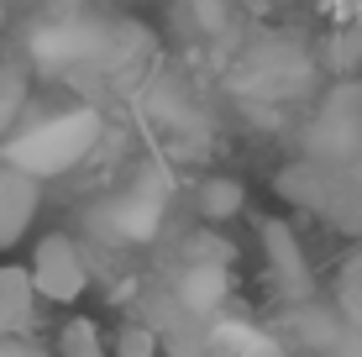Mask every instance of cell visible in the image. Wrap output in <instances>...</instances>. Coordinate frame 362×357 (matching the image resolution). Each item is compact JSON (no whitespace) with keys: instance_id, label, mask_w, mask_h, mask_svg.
Masks as SVG:
<instances>
[{"instance_id":"obj_1","label":"cell","mask_w":362,"mask_h":357,"mask_svg":"<svg viewBox=\"0 0 362 357\" xmlns=\"http://www.w3.org/2000/svg\"><path fill=\"white\" fill-rule=\"evenodd\" d=\"M100 137V116L95 110H64V116H47V121H32L21 137L6 142V163L21 168L32 179H47V174H64L74 168L84 153L95 147Z\"/></svg>"},{"instance_id":"obj_2","label":"cell","mask_w":362,"mask_h":357,"mask_svg":"<svg viewBox=\"0 0 362 357\" xmlns=\"http://www.w3.org/2000/svg\"><path fill=\"white\" fill-rule=\"evenodd\" d=\"M27 274H32L37 300H53V305H74L90 289V263H84V252L74 247V237H64V231H47L37 242Z\"/></svg>"},{"instance_id":"obj_3","label":"cell","mask_w":362,"mask_h":357,"mask_svg":"<svg viewBox=\"0 0 362 357\" xmlns=\"http://www.w3.org/2000/svg\"><path fill=\"white\" fill-rule=\"evenodd\" d=\"M37 205H42V179L21 174V168L0 163V252L16 247L21 237H27Z\"/></svg>"},{"instance_id":"obj_4","label":"cell","mask_w":362,"mask_h":357,"mask_svg":"<svg viewBox=\"0 0 362 357\" xmlns=\"http://www.w3.org/2000/svg\"><path fill=\"white\" fill-rule=\"evenodd\" d=\"M37 326V289L32 274L16 263L0 268V336H27Z\"/></svg>"},{"instance_id":"obj_5","label":"cell","mask_w":362,"mask_h":357,"mask_svg":"<svg viewBox=\"0 0 362 357\" xmlns=\"http://www.w3.org/2000/svg\"><path fill=\"white\" fill-rule=\"evenodd\" d=\"M263 247H268L273 279H279L289 294H305L310 289V268H305V252H299L294 231L284 226V221H263Z\"/></svg>"},{"instance_id":"obj_6","label":"cell","mask_w":362,"mask_h":357,"mask_svg":"<svg viewBox=\"0 0 362 357\" xmlns=\"http://www.w3.org/2000/svg\"><path fill=\"white\" fill-rule=\"evenodd\" d=\"M242 205H247V189L236 179H205L199 184V216L205 221H231V216H242Z\"/></svg>"},{"instance_id":"obj_7","label":"cell","mask_w":362,"mask_h":357,"mask_svg":"<svg viewBox=\"0 0 362 357\" xmlns=\"http://www.w3.org/2000/svg\"><path fill=\"white\" fill-rule=\"evenodd\" d=\"M336 305H341V315L362 331V247L336 268Z\"/></svg>"},{"instance_id":"obj_8","label":"cell","mask_w":362,"mask_h":357,"mask_svg":"<svg viewBox=\"0 0 362 357\" xmlns=\"http://www.w3.org/2000/svg\"><path fill=\"white\" fill-rule=\"evenodd\" d=\"M58 352L64 357H105V341H100V326L74 315V321L58 331Z\"/></svg>"},{"instance_id":"obj_9","label":"cell","mask_w":362,"mask_h":357,"mask_svg":"<svg viewBox=\"0 0 362 357\" xmlns=\"http://www.w3.org/2000/svg\"><path fill=\"white\" fill-rule=\"evenodd\" d=\"M21 100H27V84H21L16 69H0V137L11 131V121L21 116Z\"/></svg>"},{"instance_id":"obj_10","label":"cell","mask_w":362,"mask_h":357,"mask_svg":"<svg viewBox=\"0 0 362 357\" xmlns=\"http://www.w3.org/2000/svg\"><path fill=\"white\" fill-rule=\"evenodd\" d=\"M184 294H189V305H216L226 294V279H221V268H194L184 279Z\"/></svg>"},{"instance_id":"obj_11","label":"cell","mask_w":362,"mask_h":357,"mask_svg":"<svg viewBox=\"0 0 362 357\" xmlns=\"http://www.w3.org/2000/svg\"><path fill=\"white\" fill-rule=\"evenodd\" d=\"M116 357H158V331L153 326H121Z\"/></svg>"},{"instance_id":"obj_12","label":"cell","mask_w":362,"mask_h":357,"mask_svg":"<svg viewBox=\"0 0 362 357\" xmlns=\"http://www.w3.org/2000/svg\"><path fill=\"white\" fill-rule=\"evenodd\" d=\"M236 357H289V352H284L279 341H268V336H252V341H247V347L236 352Z\"/></svg>"},{"instance_id":"obj_13","label":"cell","mask_w":362,"mask_h":357,"mask_svg":"<svg viewBox=\"0 0 362 357\" xmlns=\"http://www.w3.org/2000/svg\"><path fill=\"white\" fill-rule=\"evenodd\" d=\"M0 16H6V11H0Z\"/></svg>"},{"instance_id":"obj_14","label":"cell","mask_w":362,"mask_h":357,"mask_svg":"<svg viewBox=\"0 0 362 357\" xmlns=\"http://www.w3.org/2000/svg\"><path fill=\"white\" fill-rule=\"evenodd\" d=\"M0 357H6V352H0Z\"/></svg>"}]
</instances>
